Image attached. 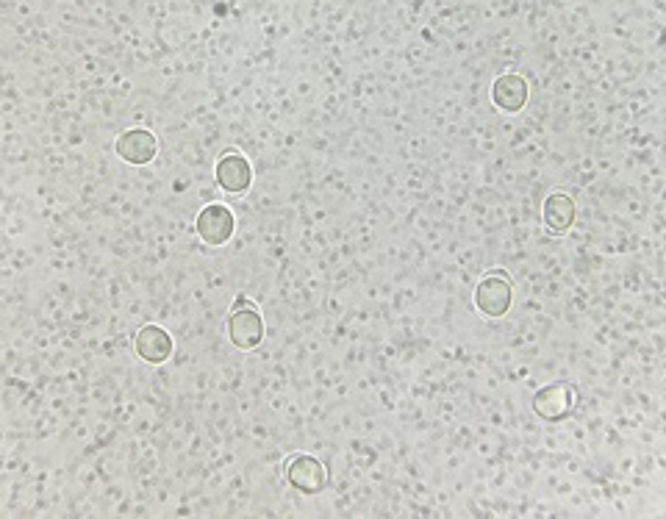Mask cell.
<instances>
[{
	"instance_id": "cell-1",
	"label": "cell",
	"mask_w": 666,
	"mask_h": 519,
	"mask_svg": "<svg viewBox=\"0 0 666 519\" xmlns=\"http://www.w3.org/2000/svg\"><path fill=\"white\" fill-rule=\"evenodd\" d=\"M511 300H514V289H511V278L503 270L483 275L481 284L475 286V306L492 320L506 317L508 309H511Z\"/></svg>"
},
{
	"instance_id": "cell-2",
	"label": "cell",
	"mask_w": 666,
	"mask_h": 519,
	"mask_svg": "<svg viewBox=\"0 0 666 519\" xmlns=\"http://www.w3.org/2000/svg\"><path fill=\"white\" fill-rule=\"evenodd\" d=\"M195 231H198L200 239H203L206 245H211V248L225 245L236 231L234 214H231L228 206H222V203H209V206L198 214Z\"/></svg>"
},
{
	"instance_id": "cell-3",
	"label": "cell",
	"mask_w": 666,
	"mask_h": 519,
	"mask_svg": "<svg viewBox=\"0 0 666 519\" xmlns=\"http://www.w3.org/2000/svg\"><path fill=\"white\" fill-rule=\"evenodd\" d=\"M286 481L303 495H317L328 483V470L320 458L295 456L286 461Z\"/></svg>"
},
{
	"instance_id": "cell-4",
	"label": "cell",
	"mask_w": 666,
	"mask_h": 519,
	"mask_svg": "<svg viewBox=\"0 0 666 519\" xmlns=\"http://www.w3.org/2000/svg\"><path fill=\"white\" fill-rule=\"evenodd\" d=\"M117 156L128 164H134V167H145L150 161L156 159V153H159V139L150 134L148 128H131V131H125L117 139Z\"/></svg>"
},
{
	"instance_id": "cell-5",
	"label": "cell",
	"mask_w": 666,
	"mask_h": 519,
	"mask_svg": "<svg viewBox=\"0 0 666 519\" xmlns=\"http://www.w3.org/2000/svg\"><path fill=\"white\" fill-rule=\"evenodd\" d=\"M214 175H217V184L222 186V192H231V195H239V192H247L250 184H253V170H250V161L242 156V153H225L217 167H214Z\"/></svg>"
},
{
	"instance_id": "cell-6",
	"label": "cell",
	"mask_w": 666,
	"mask_h": 519,
	"mask_svg": "<svg viewBox=\"0 0 666 519\" xmlns=\"http://www.w3.org/2000/svg\"><path fill=\"white\" fill-rule=\"evenodd\" d=\"M228 339L239 350H253L264 339V320L256 309H234L228 317Z\"/></svg>"
},
{
	"instance_id": "cell-7",
	"label": "cell",
	"mask_w": 666,
	"mask_h": 519,
	"mask_svg": "<svg viewBox=\"0 0 666 519\" xmlns=\"http://www.w3.org/2000/svg\"><path fill=\"white\" fill-rule=\"evenodd\" d=\"M492 100L500 112H508V114L522 112V109H525V103H528V81L517 73L500 75L492 87Z\"/></svg>"
},
{
	"instance_id": "cell-8",
	"label": "cell",
	"mask_w": 666,
	"mask_h": 519,
	"mask_svg": "<svg viewBox=\"0 0 666 519\" xmlns=\"http://www.w3.org/2000/svg\"><path fill=\"white\" fill-rule=\"evenodd\" d=\"M533 411L547 422H558L572 411V392L564 384H550L533 395Z\"/></svg>"
},
{
	"instance_id": "cell-9",
	"label": "cell",
	"mask_w": 666,
	"mask_h": 519,
	"mask_svg": "<svg viewBox=\"0 0 666 519\" xmlns=\"http://www.w3.org/2000/svg\"><path fill=\"white\" fill-rule=\"evenodd\" d=\"M136 353L148 364H164L173 356V339L159 325H142L136 334Z\"/></svg>"
},
{
	"instance_id": "cell-10",
	"label": "cell",
	"mask_w": 666,
	"mask_h": 519,
	"mask_svg": "<svg viewBox=\"0 0 666 519\" xmlns=\"http://www.w3.org/2000/svg\"><path fill=\"white\" fill-rule=\"evenodd\" d=\"M575 200L569 198L567 192H553V195H547L542 206V217L544 225H547V231H553V234H567L572 223H575Z\"/></svg>"
},
{
	"instance_id": "cell-11",
	"label": "cell",
	"mask_w": 666,
	"mask_h": 519,
	"mask_svg": "<svg viewBox=\"0 0 666 519\" xmlns=\"http://www.w3.org/2000/svg\"><path fill=\"white\" fill-rule=\"evenodd\" d=\"M236 309H256V306H253V300H247V297H236Z\"/></svg>"
}]
</instances>
